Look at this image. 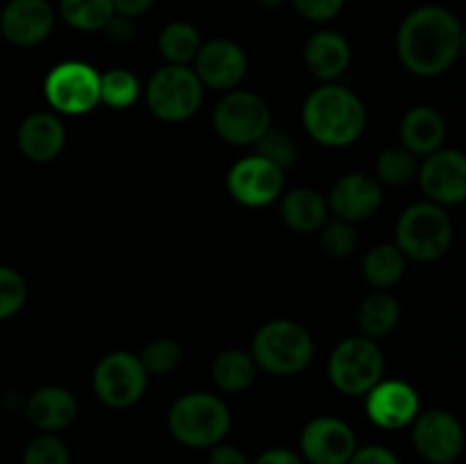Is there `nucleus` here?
Returning a JSON list of instances; mask_svg holds the SVG:
<instances>
[{"mask_svg":"<svg viewBox=\"0 0 466 464\" xmlns=\"http://www.w3.org/2000/svg\"><path fill=\"white\" fill-rule=\"evenodd\" d=\"M464 48V27L451 9L421 5L403 18L396 35L400 64L419 77H437L449 71Z\"/></svg>","mask_w":466,"mask_h":464,"instance_id":"f257e3e1","label":"nucleus"},{"mask_svg":"<svg viewBox=\"0 0 466 464\" xmlns=\"http://www.w3.org/2000/svg\"><path fill=\"white\" fill-rule=\"evenodd\" d=\"M303 123L317 144L346 148L362 136L367 107L355 91L326 82L305 98Z\"/></svg>","mask_w":466,"mask_h":464,"instance_id":"f03ea898","label":"nucleus"},{"mask_svg":"<svg viewBox=\"0 0 466 464\" xmlns=\"http://www.w3.org/2000/svg\"><path fill=\"white\" fill-rule=\"evenodd\" d=\"M173 439L187 449H212L221 444L232 428V414L226 400L209 391L180 396L167 414Z\"/></svg>","mask_w":466,"mask_h":464,"instance_id":"7ed1b4c3","label":"nucleus"},{"mask_svg":"<svg viewBox=\"0 0 466 464\" xmlns=\"http://www.w3.org/2000/svg\"><path fill=\"white\" fill-rule=\"evenodd\" d=\"M250 355L258 368L273 376H296L312 362L314 341L300 323L291 318H273L255 332Z\"/></svg>","mask_w":466,"mask_h":464,"instance_id":"20e7f679","label":"nucleus"},{"mask_svg":"<svg viewBox=\"0 0 466 464\" xmlns=\"http://www.w3.org/2000/svg\"><path fill=\"white\" fill-rule=\"evenodd\" d=\"M453 244V221L444 207L421 200L400 214L396 223V246L405 257L417 262H435L444 257Z\"/></svg>","mask_w":466,"mask_h":464,"instance_id":"39448f33","label":"nucleus"},{"mask_svg":"<svg viewBox=\"0 0 466 464\" xmlns=\"http://www.w3.org/2000/svg\"><path fill=\"white\" fill-rule=\"evenodd\" d=\"M385 376L380 346L362 335L346 337L328 359V378L344 396H367Z\"/></svg>","mask_w":466,"mask_h":464,"instance_id":"423d86ee","label":"nucleus"},{"mask_svg":"<svg viewBox=\"0 0 466 464\" xmlns=\"http://www.w3.org/2000/svg\"><path fill=\"white\" fill-rule=\"evenodd\" d=\"M205 86L191 66L164 64L146 85V105L167 123H182L198 112Z\"/></svg>","mask_w":466,"mask_h":464,"instance_id":"0eeeda50","label":"nucleus"},{"mask_svg":"<svg viewBox=\"0 0 466 464\" xmlns=\"http://www.w3.org/2000/svg\"><path fill=\"white\" fill-rule=\"evenodd\" d=\"M212 126L226 144L253 146L271 127V109L253 91L230 89L214 107Z\"/></svg>","mask_w":466,"mask_h":464,"instance_id":"6e6552de","label":"nucleus"},{"mask_svg":"<svg viewBox=\"0 0 466 464\" xmlns=\"http://www.w3.org/2000/svg\"><path fill=\"white\" fill-rule=\"evenodd\" d=\"M91 382L100 403L114 409H126L144 396L148 387V371L141 364L139 355L114 350L96 364Z\"/></svg>","mask_w":466,"mask_h":464,"instance_id":"1a4fd4ad","label":"nucleus"},{"mask_svg":"<svg viewBox=\"0 0 466 464\" xmlns=\"http://www.w3.org/2000/svg\"><path fill=\"white\" fill-rule=\"evenodd\" d=\"M46 100L57 112L77 116L100 105V73L85 62H62L46 76Z\"/></svg>","mask_w":466,"mask_h":464,"instance_id":"9d476101","label":"nucleus"},{"mask_svg":"<svg viewBox=\"0 0 466 464\" xmlns=\"http://www.w3.org/2000/svg\"><path fill=\"white\" fill-rule=\"evenodd\" d=\"M412 446L428 464H455L464 450V428L446 409L419 412L412 423Z\"/></svg>","mask_w":466,"mask_h":464,"instance_id":"9b49d317","label":"nucleus"},{"mask_svg":"<svg viewBox=\"0 0 466 464\" xmlns=\"http://www.w3.org/2000/svg\"><path fill=\"white\" fill-rule=\"evenodd\" d=\"M285 189V171L259 155H248L228 171V191L244 207H264L278 200Z\"/></svg>","mask_w":466,"mask_h":464,"instance_id":"f8f14e48","label":"nucleus"},{"mask_svg":"<svg viewBox=\"0 0 466 464\" xmlns=\"http://www.w3.org/2000/svg\"><path fill=\"white\" fill-rule=\"evenodd\" d=\"M299 449L308 464H349L358 449V437L341 419L317 417L300 430Z\"/></svg>","mask_w":466,"mask_h":464,"instance_id":"ddd939ff","label":"nucleus"},{"mask_svg":"<svg viewBox=\"0 0 466 464\" xmlns=\"http://www.w3.org/2000/svg\"><path fill=\"white\" fill-rule=\"evenodd\" d=\"M423 194L440 207L460 205L466 198V157L455 148L426 155L417 173Z\"/></svg>","mask_w":466,"mask_h":464,"instance_id":"4468645a","label":"nucleus"},{"mask_svg":"<svg viewBox=\"0 0 466 464\" xmlns=\"http://www.w3.org/2000/svg\"><path fill=\"white\" fill-rule=\"evenodd\" d=\"M55 18L48 0H7L0 9V35L16 48H35L48 39Z\"/></svg>","mask_w":466,"mask_h":464,"instance_id":"2eb2a0df","label":"nucleus"},{"mask_svg":"<svg viewBox=\"0 0 466 464\" xmlns=\"http://www.w3.org/2000/svg\"><path fill=\"white\" fill-rule=\"evenodd\" d=\"M194 73L203 86L230 91L248 73V57L237 41L218 36V39L203 41L194 59Z\"/></svg>","mask_w":466,"mask_h":464,"instance_id":"dca6fc26","label":"nucleus"},{"mask_svg":"<svg viewBox=\"0 0 466 464\" xmlns=\"http://www.w3.org/2000/svg\"><path fill=\"white\" fill-rule=\"evenodd\" d=\"M364 408L369 421L382 430L408 428L421 412L419 394L412 385L403 380H385V378L369 391Z\"/></svg>","mask_w":466,"mask_h":464,"instance_id":"f3484780","label":"nucleus"},{"mask_svg":"<svg viewBox=\"0 0 466 464\" xmlns=\"http://www.w3.org/2000/svg\"><path fill=\"white\" fill-rule=\"evenodd\" d=\"M328 209L337 218L360 223L371 218L382 205V187L367 173H349L339 177L326 198Z\"/></svg>","mask_w":466,"mask_h":464,"instance_id":"a211bd4d","label":"nucleus"},{"mask_svg":"<svg viewBox=\"0 0 466 464\" xmlns=\"http://www.w3.org/2000/svg\"><path fill=\"white\" fill-rule=\"evenodd\" d=\"M16 141L23 157L35 164H48L66 146V127L55 114L35 112L21 121Z\"/></svg>","mask_w":466,"mask_h":464,"instance_id":"6ab92c4d","label":"nucleus"},{"mask_svg":"<svg viewBox=\"0 0 466 464\" xmlns=\"http://www.w3.org/2000/svg\"><path fill=\"white\" fill-rule=\"evenodd\" d=\"M25 417L36 430L55 432L71 426L77 417V400L68 389L57 385L39 387L25 403Z\"/></svg>","mask_w":466,"mask_h":464,"instance_id":"aec40b11","label":"nucleus"},{"mask_svg":"<svg viewBox=\"0 0 466 464\" xmlns=\"http://www.w3.org/2000/svg\"><path fill=\"white\" fill-rule=\"evenodd\" d=\"M305 66L321 82H332L350 66V44L335 30H319L305 41Z\"/></svg>","mask_w":466,"mask_h":464,"instance_id":"412c9836","label":"nucleus"},{"mask_svg":"<svg viewBox=\"0 0 466 464\" xmlns=\"http://www.w3.org/2000/svg\"><path fill=\"white\" fill-rule=\"evenodd\" d=\"M400 141H403V148L410 150L414 157H426V155L444 148V116L431 105L412 107L400 121Z\"/></svg>","mask_w":466,"mask_h":464,"instance_id":"4be33fe9","label":"nucleus"},{"mask_svg":"<svg viewBox=\"0 0 466 464\" xmlns=\"http://www.w3.org/2000/svg\"><path fill=\"white\" fill-rule=\"evenodd\" d=\"M280 217L289 230L309 235V232L321 230L323 223L330 217V209L319 191L309 189V187H299L282 196Z\"/></svg>","mask_w":466,"mask_h":464,"instance_id":"5701e85b","label":"nucleus"},{"mask_svg":"<svg viewBox=\"0 0 466 464\" xmlns=\"http://www.w3.org/2000/svg\"><path fill=\"white\" fill-rule=\"evenodd\" d=\"M400 318V305L387 289H376L360 303L358 326L367 339H380L390 335Z\"/></svg>","mask_w":466,"mask_h":464,"instance_id":"b1692460","label":"nucleus"},{"mask_svg":"<svg viewBox=\"0 0 466 464\" xmlns=\"http://www.w3.org/2000/svg\"><path fill=\"white\" fill-rule=\"evenodd\" d=\"M258 378V364L253 355L241 348L223 350L212 364V380L226 394L246 391Z\"/></svg>","mask_w":466,"mask_h":464,"instance_id":"393cba45","label":"nucleus"},{"mask_svg":"<svg viewBox=\"0 0 466 464\" xmlns=\"http://www.w3.org/2000/svg\"><path fill=\"white\" fill-rule=\"evenodd\" d=\"M408 257L396 244H378L364 255L362 276L373 289H390L403 277Z\"/></svg>","mask_w":466,"mask_h":464,"instance_id":"a878e982","label":"nucleus"},{"mask_svg":"<svg viewBox=\"0 0 466 464\" xmlns=\"http://www.w3.org/2000/svg\"><path fill=\"white\" fill-rule=\"evenodd\" d=\"M203 39L194 23L189 21H171L162 27L157 36V50L167 64L177 66H189L198 55Z\"/></svg>","mask_w":466,"mask_h":464,"instance_id":"bb28decb","label":"nucleus"},{"mask_svg":"<svg viewBox=\"0 0 466 464\" xmlns=\"http://www.w3.org/2000/svg\"><path fill=\"white\" fill-rule=\"evenodd\" d=\"M59 16L80 32H100L114 16L112 0H59Z\"/></svg>","mask_w":466,"mask_h":464,"instance_id":"cd10ccee","label":"nucleus"},{"mask_svg":"<svg viewBox=\"0 0 466 464\" xmlns=\"http://www.w3.org/2000/svg\"><path fill=\"white\" fill-rule=\"evenodd\" d=\"M141 94L139 77L127 68H109L100 76V103L112 109H127Z\"/></svg>","mask_w":466,"mask_h":464,"instance_id":"c85d7f7f","label":"nucleus"},{"mask_svg":"<svg viewBox=\"0 0 466 464\" xmlns=\"http://www.w3.org/2000/svg\"><path fill=\"white\" fill-rule=\"evenodd\" d=\"M419 162L410 150L403 146L399 148H385L376 159V180L380 185L390 187H405L417 177Z\"/></svg>","mask_w":466,"mask_h":464,"instance_id":"c756f323","label":"nucleus"},{"mask_svg":"<svg viewBox=\"0 0 466 464\" xmlns=\"http://www.w3.org/2000/svg\"><path fill=\"white\" fill-rule=\"evenodd\" d=\"M21 464H71V450L66 441L55 432H41L35 439L27 441Z\"/></svg>","mask_w":466,"mask_h":464,"instance_id":"7c9ffc66","label":"nucleus"},{"mask_svg":"<svg viewBox=\"0 0 466 464\" xmlns=\"http://www.w3.org/2000/svg\"><path fill=\"white\" fill-rule=\"evenodd\" d=\"M255 155L264 157L267 162H271L273 166H278L280 171H287L296 164L299 157V148H296V141L289 135L280 130H271L268 127L258 141H255Z\"/></svg>","mask_w":466,"mask_h":464,"instance_id":"2f4dec72","label":"nucleus"},{"mask_svg":"<svg viewBox=\"0 0 466 464\" xmlns=\"http://www.w3.org/2000/svg\"><path fill=\"white\" fill-rule=\"evenodd\" d=\"M139 359L141 364H144L146 371H148V376L150 373L164 376V373H171L173 368L180 364L182 348L176 339H171V337H157V339L146 344Z\"/></svg>","mask_w":466,"mask_h":464,"instance_id":"473e14b6","label":"nucleus"},{"mask_svg":"<svg viewBox=\"0 0 466 464\" xmlns=\"http://www.w3.org/2000/svg\"><path fill=\"white\" fill-rule=\"evenodd\" d=\"M321 248L323 253L330 255L335 259H346L355 253L358 248V232H355V223L341 221H326L321 227Z\"/></svg>","mask_w":466,"mask_h":464,"instance_id":"72a5a7b5","label":"nucleus"},{"mask_svg":"<svg viewBox=\"0 0 466 464\" xmlns=\"http://www.w3.org/2000/svg\"><path fill=\"white\" fill-rule=\"evenodd\" d=\"M27 300V282L16 268L0 264V321L16 317Z\"/></svg>","mask_w":466,"mask_h":464,"instance_id":"f704fd0d","label":"nucleus"},{"mask_svg":"<svg viewBox=\"0 0 466 464\" xmlns=\"http://www.w3.org/2000/svg\"><path fill=\"white\" fill-rule=\"evenodd\" d=\"M287 3H291V7L308 21L326 23L339 16L346 0H287Z\"/></svg>","mask_w":466,"mask_h":464,"instance_id":"c9c22d12","label":"nucleus"},{"mask_svg":"<svg viewBox=\"0 0 466 464\" xmlns=\"http://www.w3.org/2000/svg\"><path fill=\"white\" fill-rule=\"evenodd\" d=\"M100 32H103L105 39H107L109 44L127 45V44H132V39H135L137 27H135V21H132V18L121 16V14H114V16L107 21V25H105Z\"/></svg>","mask_w":466,"mask_h":464,"instance_id":"e433bc0d","label":"nucleus"},{"mask_svg":"<svg viewBox=\"0 0 466 464\" xmlns=\"http://www.w3.org/2000/svg\"><path fill=\"white\" fill-rule=\"evenodd\" d=\"M349 464H403L399 455L394 450H390L387 446H358L353 453V458L349 459Z\"/></svg>","mask_w":466,"mask_h":464,"instance_id":"4c0bfd02","label":"nucleus"},{"mask_svg":"<svg viewBox=\"0 0 466 464\" xmlns=\"http://www.w3.org/2000/svg\"><path fill=\"white\" fill-rule=\"evenodd\" d=\"M253 459H248V455L244 453L241 449L232 444H217L209 449V458L208 464H250Z\"/></svg>","mask_w":466,"mask_h":464,"instance_id":"58836bf2","label":"nucleus"},{"mask_svg":"<svg viewBox=\"0 0 466 464\" xmlns=\"http://www.w3.org/2000/svg\"><path fill=\"white\" fill-rule=\"evenodd\" d=\"M250 464H308L303 458H300V453H296V450H289V449H267L264 453H259L258 458L253 459Z\"/></svg>","mask_w":466,"mask_h":464,"instance_id":"ea45409f","label":"nucleus"},{"mask_svg":"<svg viewBox=\"0 0 466 464\" xmlns=\"http://www.w3.org/2000/svg\"><path fill=\"white\" fill-rule=\"evenodd\" d=\"M153 5L155 0H112L114 14H121V16L132 18V21L148 14Z\"/></svg>","mask_w":466,"mask_h":464,"instance_id":"a19ab883","label":"nucleus"},{"mask_svg":"<svg viewBox=\"0 0 466 464\" xmlns=\"http://www.w3.org/2000/svg\"><path fill=\"white\" fill-rule=\"evenodd\" d=\"M262 9H278L287 3V0H255Z\"/></svg>","mask_w":466,"mask_h":464,"instance_id":"79ce46f5","label":"nucleus"}]
</instances>
